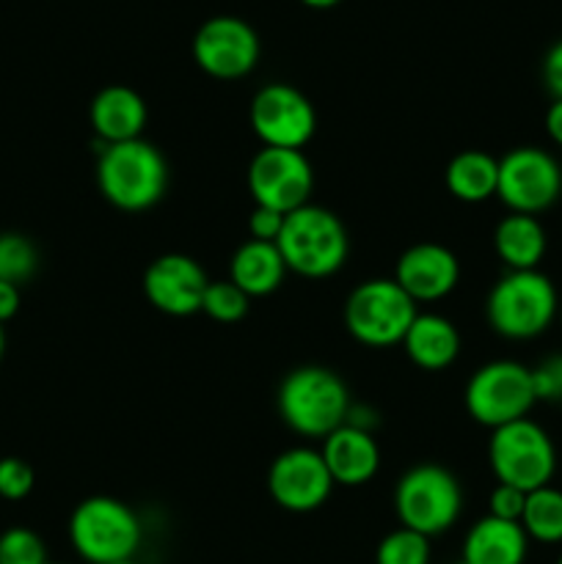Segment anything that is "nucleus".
Segmentation results:
<instances>
[{"mask_svg": "<svg viewBox=\"0 0 562 564\" xmlns=\"http://www.w3.org/2000/svg\"><path fill=\"white\" fill-rule=\"evenodd\" d=\"M560 314L554 281L540 270H507L488 292L485 319L501 339L529 341L551 328Z\"/></svg>", "mask_w": 562, "mask_h": 564, "instance_id": "obj_1", "label": "nucleus"}, {"mask_svg": "<svg viewBox=\"0 0 562 564\" xmlns=\"http://www.w3.org/2000/svg\"><path fill=\"white\" fill-rule=\"evenodd\" d=\"M169 163L154 143H110L99 152L97 185L105 202L125 213H143L154 207L169 191Z\"/></svg>", "mask_w": 562, "mask_h": 564, "instance_id": "obj_2", "label": "nucleus"}, {"mask_svg": "<svg viewBox=\"0 0 562 564\" xmlns=\"http://www.w3.org/2000/svg\"><path fill=\"white\" fill-rule=\"evenodd\" d=\"M279 416L303 438H325L347 422L350 391L345 380L325 367H298L279 386Z\"/></svg>", "mask_w": 562, "mask_h": 564, "instance_id": "obj_3", "label": "nucleus"}, {"mask_svg": "<svg viewBox=\"0 0 562 564\" xmlns=\"http://www.w3.org/2000/svg\"><path fill=\"white\" fill-rule=\"evenodd\" d=\"M275 246L287 270L317 281L339 273L350 253V237L331 209L306 204L287 215Z\"/></svg>", "mask_w": 562, "mask_h": 564, "instance_id": "obj_4", "label": "nucleus"}, {"mask_svg": "<svg viewBox=\"0 0 562 564\" xmlns=\"http://www.w3.org/2000/svg\"><path fill=\"white\" fill-rule=\"evenodd\" d=\"M69 543L88 564L136 560L141 545V521L125 501L114 496H91L72 512Z\"/></svg>", "mask_w": 562, "mask_h": 564, "instance_id": "obj_5", "label": "nucleus"}, {"mask_svg": "<svg viewBox=\"0 0 562 564\" xmlns=\"http://www.w3.org/2000/svg\"><path fill=\"white\" fill-rule=\"evenodd\" d=\"M395 512L400 527L424 538L450 532L463 512V488L452 471L435 463L413 466L395 488Z\"/></svg>", "mask_w": 562, "mask_h": 564, "instance_id": "obj_6", "label": "nucleus"}, {"mask_svg": "<svg viewBox=\"0 0 562 564\" xmlns=\"http://www.w3.org/2000/svg\"><path fill=\"white\" fill-rule=\"evenodd\" d=\"M488 463L496 482L532 494L551 485L556 474V449L551 435L532 419L496 427L488 441Z\"/></svg>", "mask_w": 562, "mask_h": 564, "instance_id": "obj_7", "label": "nucleus"}, {"mask_svg": "<svg viewBox=\"0 0 562 564\" xmlns=\"http://www.w3.org/2000/svg\"><path fill=\"white\" fill-rule=\"evenodd\" d=\"M419 308L395 279L361 281L345 301V328L358 345H402Z\"/></svg>", "mask_w": 562, "mask_h": 564, "instance_id": "obj_8", "label": "nucleus"}, {"mask_svg": "<svg viewBox=\"0 0 562 564\" xmlns=\"http://www.w3.org/2000/svg\"><path fill=\"white\" fill-rule=\"evenodd\" d=\"M532 369L518 361H490L468 378L463 405L466 413L483 427H505V424L527 419L534 408Z\"/></svg>", "mask_w": 562, "mask_h": 564, "instance_id": "obj_9", "label": "nucleus"}, {"mask_svg": "<svg viewBox=\"0 0 562 564\" xmlns=\"http://www.w3.org/2000/svg\"><path fill=\"white\" fill-rule=\"evenodd\" d=\"M496 196L510 213L534 215L554 207L562 196V169L540 147H516L499 160Z\"/></svg>", "mask_w": 562, "mask_h": 564, "instance_id": "obj_10", "label": "nucleus"}, {"mask_svg": "<svg viewBox=\"0 0 562 564\" xmlns=\"http://www.w3.org/2000/svg\"><path fill=\"white\" fill-rule=\"evenodd\" d=\"M248 193L257 207L290 215L312 204L314 171L301 149L262 147L248 165Z\"/></svg>", "mask_w": 562, "mask_h": 564, "instance_id": "obj_11", "label": "nucleus"}, {"mask_svg": "<svg viewBox=\"0 0 562 564\" xmlns=\"http://www.w3.org/2000/svg\"><path fill=\"white\" fill-rule=\"evenodd\" d=\"M248 119L262 147L273 149H301L303 152L317 130L312 99L290 83H268L259 88L248 108Z\"/></svg>", "mask_w": 562, "mask_h": 564, "instance_id": "obj_12", "label": "nucleus"}, {"mask_svg": "<svg viewBox=\"0 0 562 564\" xmlns=\"http://www.w3.org/2000/svg\"><path fill=\"white\" fill-rule=\"evenodd\" d=\"M259 55V33L240 17H209L193 36V61L215 80H240L253 72Z\"/></svg>", "mask_w": 562, "mask_h": 564, "instance_id": "obj_13", "label": "nucleus"}, {"mask_svg": "<svg viewBox=\"0 0 562 564\" xmlns=\"http://www.w3.org/2000/svg\"><path fill=\"white\" fill-rule=\"evenodd\" d=\"M334 479L325 468L323 455L309 446L287 449L270 463L268 494L281 510L314 512L331 499Z\"/></svg>", "mask_w": 562, "mask_h": 564, "instance_id": "obj_14", "label": "nucleus"}, {"mask_svg": "<svg viewBox=\"0 0 562 564\" xmlns=\"http://www.w3.org/2000/svg\"><path fill=\"white\" fill-rule=\"evenodd\" d=\"M207 286V273L187 253H163L143 273V295L169 317H191L202 312Z\"/></svg>", "mask_w": 562, "mask_h": 564, "instance_id": "obj_15", "label": "nucleus"}, {"mask_svg": "<svg viewBox=\"0 0 562 564\" xmlns=\"http://www.w3.org/2000/svg\"><path fill=\"white\" fill-rule=\"evenodd\" d=\"M395 281L413 303H435L461 281V262L441 242H417L397 259Z\"/></svg>", "mask_w": 562, "mask_h": 564, "instance_id": "obj_16", "label": "nucleus"}, {"mask_svg": "<svg viewBox=\"0 0 562 564\" xmlns=\"http://www.w3.org/2000/svg\"><path fill=\"white\" fill-rule=\"evenodd\" d=\"M320 455L334 485H345V488H361L372 482L380 468L378 441L369 430L353 427V424H342L334 433L325 435Z\"/></svg>", "mask_w": 562, "mask_h": 564, "instance_id": "obj_17", "label": "nucleus"}, {"mask_svg": "<svg viewBox=\"0 0 562 564\" xmlns=\"http://www.w3.org/2000/svg\"><path fill=\"white\" fill-rule=\"evenodd\" d=\"M91 130L105 147L110 143H125L141 138L147 127L149 110L141 94L130 86H105L97 91L88 108Z\"/></svg>", "mask_w": 562, "mask_h": 564, "instance_id": "obj_18", "label": "nucleus"}, {"mask_svg": "<svg viewBox=\"0 0 562 564\" xmlns=\"http://www.w3.org/2000/svg\"><path fill=\"white\" fill-rule=\"evenodd\" d=\"M529 538L521 523L485 516L463 538L461 562L466 564H523Z\"/></svg>", "mask_w": 562, "mask_h": 564, "instance_id": "obj_19", "label": "nucleus"}, {"mask_svg": "<svg viewBox=\"0 0 562 564\" xmlns=\"http://www.w3.org/2000/svg\"><path fill=\"white\" fill-rule=\"evenodd\" d=\"M408 361L424 372H441L461 356V334L441 314H417L402 339Z\"/></svg>", "mask_w": 562, "mask_h": 564, "instance_id": "obj_20", "label": "nucleus"}, {"mask_svg": "<svg viewBox=\"0 0 562 564\" xmlns=\"http://www.w3.org/2000/svg\"><path fill=\"white\" fill-rule=\"evenodd\" d=\"M287 264L275 242L246 240L229 259V281L248 297L273 295L287 279Z\"/></svg>", "mask_w": 562, "mask_h": 564, "instance_id": "obj_21", "label": "nucleus"}, {"mask_svg": "<svg viewBox=\"0 0 562 564\" xmlns=\"http://www.w3.org/2000/svg\"><path fill=\"white\" fill-rule=\"evenodd\" d=\"M549 237L534 215L510 213L494 229V251L507 270H538L543 262Z\"/></svg>", "mask_w": 562, "mask_h": 564, "instance_id": "obj_22", "label": "nucleus"}, {"mask_svg": "<svg viewBox=\"0 0 562 564\" xmlns=\"http://www.w3.org/2000/svg\"><path fill=\"white\" fill-rule=\"evenodd\" d=\"M444 182L450 196L466 204H483L496 196L499 185V160L479 149L455 154L444 171Z\"/></svg>", "mask_w": 562, "mask_h": 564, "instance_id": "obj_23", "label": "nucleus"}, {"mask_svg": "<svg viewBox=\"0 0 562 564\" xmlns=\"http://www.w3.org/2000/svg\"><path fill=\"white\" fill-rule=\"evenodd\" d=\"M521 527L527 538L534 540V543H562V490L545 485V488L527 494Z\"/></svg>", "mask_w": 562, "mask_h": 564, "instance_id": "obj_24", "label": "nucleus"}, {"mask_svg": "<svg viewBox=\"0 0 562 564\" xmlns=\"http://www.w3.org/2000/svg\"><path fill=\"white\" fill-rule=\"evenodd\" d=\"M39 270V251L25 235L3 231L0 235V281L20 286Z\"/></svg>", "mask_w": 562, "mask_h": 564, "instance_id": "obj_25", "label": "nucleus"}, {"mask_svg": "<svg viewBox=\"0 0 562 564\" xmlns=\"http://www.w3.org/2000/svg\"><path fill=\"white\" fill-rule=\"evenodd\" d=\"M375 564H430V538L406 527L395 529L378 543Z\"/></svg>", "mask_w": 562, "mask_h": 564, "instance_id": "obj_26", "label": "nucleus"}, {"mask_svg": "<svg viewBox=\"0 0 562 564\" xmlns=\"http://www.w3.org/2000/svg\"><path fill=\"white\" fill-rule=\"evenodd\" d=\"M248 301L251 297L240 286L231 284L229 279L209 281L207 292H204L202 312L209 319H215V323H237V319H242L248 314Z\"/></svg>", "mask_w": 562, "mask_h": 564, "instance_id": "obj_27", "label": "nucleus"}, {"mask_svg": "<svg viewBox=\"0 0 562 564\" xmlns=\"http://www.w3.org/2000/svg\"><path fill=\"white\" fill-rule=\"evenodd\" d=\"M0 564H50L44 540L25 527L6 529L0 534Z\"/></svg>", "mask_w": 562, "mask_h": 564, "instance_id": "obj_28", "label": "nucleus"}, {"mask_svg": "<svg viewBox=\"0 0 562 564\" xmlns=\"http://www.w3.org/2000/svg\"><path fill=\"white\" fill-rule=\"evenodd\" d=\"M33 482V468L28 466L20 457H0V499L6 501H22L31 496Z\"/></svg>", "mask_w": 562, "mask_h": 564, "instance_id": "obj_29", "label": "nucleus"}, {"mask_svg": "<svg viewBox=\"0 0 562 564\" xmlns=\"http://www.w3.org/2000/svg\"><path fill=\"white\" fill-rule=\"evenodd\" d=\"M532 386L538 402H562V352L549 356L532 369Z\"/></svg>", "mask_w": 562, "mask_h": 564, "instance_id": "obj_30", "label": "nucleus"}, {"mask_svg": "<svg viewBox=\"0 0 562 564\" xmlns=\"http://www.w3.org/2000/svg\"><path fill=\"white\" fill-rule=\"evenodd\" d=\"M523 505H527V494L512 485H496L490 490V499H488V516L501 518V521H516L521 523L523 516Z\"/></svg>", "mask_w": 562, "mask_h": 564, "instance_id": "obj_31", "label": "nucleus"}, {"mask_svg": "<svg viewBox=\"0 0 562 564\" xmlns=\"http://www.w3.org/2000/svg\"><path fill=\"white\" fill-rule=\"evenodd\" d=\"M284 218L287 215L275 213V209L253 207V213L248 215V235H251V240L275 242L281 235V226H284Z\"/></svg>", "mask_w": 562, "mask_h": 564, "instance_id": "obj_32", "label": "nucleus"}, {"mask_svg": "<svg viewBox=\"0 0 562 564\" xmlns=\"http://www.w3.org/2000/svg\"><path fill=\"white\" fill-rule=\"evenodd\" d=\"M543 83L554 99H562V39L549 47L543 58Z\"/></svg>", "mask_w": 562, "mask_h": 564, "instance_id": "obj_33", "label": "nucleus"}, {"mask_svg": "<svg viewBox=\"0 0 562 564\" xmlns=\"http://www.w3.org/2000/svg\"><path fill=\"white\" fill-rule=\"evenodd\" d=\"M20 312V286L0 281V325L9 323Z\"/></svg>", "mask_w": 562, "mask_h": 564, "instance_id": "obj_34", "label": "nucleus"}, {"mask_svg": "<svg viewBox=\"0 0 562 564\" xmlns=\"http://www.w3.org/2000/svg\"><path fill=\"white\" fill-rule=\"evenodd\" d=\"M545 132L562 149V99H554L545 110Z\"/></svg>", "mask_w": 562, "mask_h": 564, "instance_id": "obj_35", "label": "nucleus"}, {"mask_svg": "<svg viewBox=\"0 0 562 564\" xmlns=\"http://www.w3.org/2000/svg\"><path fill=\"white\" fill-rule=\"evenodd\" d=\"M303 6H312V9H331V6L342 3V0H301Z\"/></svg>", "mask_w": 562, "mask_h": 564, "instance_id": "obj_36", "label": "nucleus"}, {"mask_svg": "<svg viewBox=\"0 0 562 564\" xmlns=\"http://www.w3.org/2000/svg\"><path fill=\"white\" fill-rule=\"evenodd\" d=\"M3 352H6V330L0 325V361H3Z\"/></svg>", "mask_w": 562, "mask_h": 564, "instance_id": "obj_37", "label": "nucleus"}, {"mask_svg": "<svg viewBox=\"0 0 562 564\" xmlns=\"http://www.w3.org/2000/svg\"><path fill=\"white\" fill-rule=\"evenodd\" d=\"M114 564H138L136 560H125V562H114Z\"/></svg>", "mask_w": 562, "mask_h": 564, "instance_id": "obj_38", "label": "nucleus"}, {"mask_svg": "<svg viewBox=\"0 0 562 564\" xmlns=\"http://www.w3.org/2000/svg\"><path fill=\"white\" fill-rule=\"evenodd\" d=\"M556 319H560V325H562V301H560V314H556Z\"/></svg>", "mask_w": 562, "mask_h": 564, "instance_id": "obj_39", "label": "nucleus"}, {"mask_svg": "<svg viewBox=\"0 0 562 564\" xmlns=\"http://www.w3.org/2000/svg\"><path fill=\"white\" fill-rule=\"evenodd\" d=\"M556 564H562V556H560V560H556Z\"/></svg>", "mask_w": 562, "mask_h": 564, "instance_id": "obj_40", "label": "nucleus"}, {"mask_svg": "<svg viewBox=\"0 0 562 564\" xmlns=\"http://www.w3.org/2000/svg\"><path fill=\"white\" fill-rule=\"evenodd\" d=\"M457 564H466V562H457Z\"/></svg>", "mask_w": 562, "mask_h": 564, "instance_id": "obj_41", "label": "nucleus"}]
</instances>
